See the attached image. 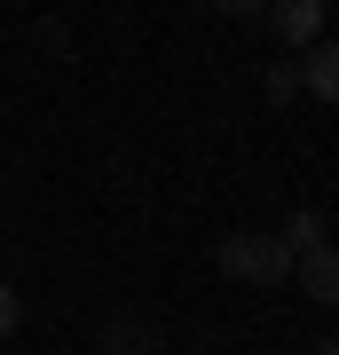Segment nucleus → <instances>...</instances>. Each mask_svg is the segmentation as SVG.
<instances>
[{
	"label": "nucleus",
	"instance_id": "1",
	"mask_svg": "<svg viewBox=\"0 0 339 355\" xmlns=\"http://www.w3.org/2000/svg\"><path fill=\"white\" fill-rule=\"evenodd\" d=\"M214 268L229 284H284L292 277V245L277 237V229H229V237L214 245Z\"/></svg>",
	"mask_w": 339,
	"mask_h": 355
},
{
	"label": "nucleus",
	"instance_id": "2",
	"mask_svg": "<svg viewBox=\"0 0 339 355\" xmlns=\"http://www.w3.org/2000/svg\"><path fill=\"white\" fill-rule=\"evenodd\" d=\"M292 277H300V292L315 308H339V245H315V253L292 261Z\"/></svg>",
	"mask_w": 339,
	"mask_h": 355
},
{
	"label": "nucleus",
	"instance_id": "3",
	"mask_svg": "<svg viewBox=\"0 0 339 355\" xmlns=\"http://www.w3.org/2000/svg\"><path fill=\"white\" fill-rule=\"evenodd\" d=\"M292 71H300V87H308L315 103H339V40H315Z\"/></svg>",
	"mask_w": 339,
	"mask_h": 355
},
{
	"label": "nucleus",
	"instance_id": "4",
	"mask_svg": "<svg viewBox=\"0 0 339 355\" xmlns=\"http://www.w3.org/2000/svg\"><path fill=\"white\" fill-rule=\"evenodd\" d=\"M268 24H277L292 48H315V40H324V0H284V8H268Z\"/></svg>",
	"mask_w": 339,
	"mask_h": 355
},
{
	"label": "nucleus",
	"instance_id": "5",
	"mask_svg": "<svg viewBox=\"0 0 339 355\" xmlns=\"http://www.w3.org/2000/svg\"><path fill=\"white\" fill-rule=\"evenodd\" d=\"M95 355H158L150 347V324H142V316H111L103 340H95Z\"/></svg>",
	"mask_w": 339,
	"mask_h": 355
},
{
	"label": "nucleus",
	"instance_id": "6",
	"mask_svg": "<svg viewBox=\"0 0 339 355\" xmlns=\"http://www.w3.org/2000/svg\"><path fill=\"white\" fill-rule=\"evenodd\" d=\"M277 237L292 245V261H300V253H315V245H331V237H324V214H292V221L277 229Z\"/></svg>",
	"mask_w": 339,
	"mask_h": 355
},
{
	"label": "nucleus",
	"instance_id": "7",
	"mask_svg": "<svg viewBox=\"0 0 339 355\" xmlns=\"http://www.w3.org/2000/svg\"><path fill=\"white\" fill-rule=\"evenodd\" d=\"M8 331H16V284L0 277V340H8Z\"/></svg>",
	"mask_w": 339,
	"mask_h": 355
},
{
	"label": "nucleus",
	"instance_id": "8",
	"mask_svg": "<svg viewBox=\"0 0 339 355\" xmlns=\"http://www.w3.org/2000/svg\"><path fill=\"white\" fill-rule=\"evenodd\" d=\"M315 355H339V340H315Z\"/></svg>",
	"mask_w": 339,
	"mask_h": 355
},
{
	"label": "nucleus",
	"instance_id": "9",
	"mask_svg": "<svg viewBox=\"0 0 339 355\" xmlns=\"http://www.w3.org/2000/svg\"><path fill=\"white\" fill-rule=\"evenodd\" d=\"M277 355H292V347H277Z\"/></svg>",
	"mask_w": 339,
	"mask_h": 355
}]
</instances>
